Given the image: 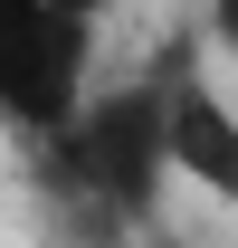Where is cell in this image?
<instances>
[{
  "label": "cell",
  "mask_w": 238,
  "mask_h": 248,
  "mask_svg": "<svg viewBox=\"0 0 238 248\" xmlns=\"http://www.w3.org/2000/svg\"><path fill=\"white\" fill-rule=\"evenodd\" d=\"M105 0H0V124L48 153L95 95Z\"/></svg>",
  "instance_id": "cell-2"
},
{
  "label": "cell",
  "mask_w": 238,
  "mask_h": 248,
  "mask_svg": "<svg viewBox=\"0 0 238 248\" xmlns=\"http://www.w3.org/2000/svg\"><path fill=\"white\" fill-rule=\"evenodd\" d=\"M152 95H162V143H172V172L238 210V105L209 86V67H200V48H191V38H172V48L152 58Z\"/></svg>",
  "instance_id": "cell-3"
},
{
  "label": "cell",
  "mask_w": 238,
  "mask_h": 248,
  "mask_svg": "<svg viewBox=\"0 0 238 248\" xmlns=\"http://www.w3.org/2000/svg\"><path fill=\"white\" fill-rule=\"evenodd\" d=\"M152 248H172V239H152Z\"/></svg>",
  "instance_id": "cell-4"
},
{
  "label": "cell",
  "mask_w": 238,
  "mask_h": 248,
  "mask_svg": "<svg viewBox=\"0 0 238 248\" xmlns=\"http://www.w3.org/2000/svg\"><path fill=\"white\" fill-rule=\"evenodd\" d=\"M162 182H172V143H162L152 77H124V86L86 95V115L48 143V210L76 219L95 248H115L124 229H152Z\"/></svg>",
  "instance_id": "cell-1"
}]
</instances>
